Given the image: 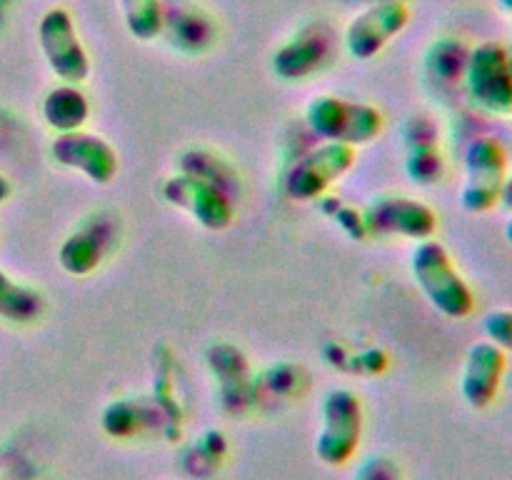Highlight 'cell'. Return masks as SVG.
<instances>
[{
  "label": "cell",
  "instance_id": "28",
  "mask_svg": "<svg viewBox=\"0 0 512 480\" xmlns=\"http://www.w3.org/2000/svg\"><path fill=\"white\" fill-rule=\"evenodd\" d=\"M0 480H3V478H0Z\"/></svg>",
  "mask_w": 512,
  "mask_h": 480
},
{
  "label": "cell",
  "instance_id": "8",
  "mask_svg": "<svg viewBox=\"0 0 512 480\" xmlns=\"http://www.w3.org/2000/svg\"><path fill=\"white\" fill-rule=\"evenodd\" d=\"M365 235L375 238L428 240L438 230V215L430 205L408 195H378L363 210Z\"/></svg>",
  "mask_w": 512,
  "mask_h": 480
},
{
  "label": "cell",
  "instance_id": "27",
  "mask_svg": "<svg viewBox=\"0 0 512 480\" xmlns=\"http://www.w3.org/2000/svg\"><path fill=\"white\" fill-rule=\"evenodd\" d=\"M165 5H175V3H180V0H163Z\"/></svg>",
  "mask_w": 512,
  "mask_h": 480
},
{
  "label": "cell",
  "instance_id": "26",
  "mask_svg": "<svg viewBox=\"0 0 512 480\" xmlns=\"http://www.w3.org/2000/svg\"><path fill=\"white\" fill-rule=\"evenodd\" d=\"M500 8L508 10V13H512V0H500Z\"/></svg>",
  "mask_w": 512,
  "mask_h": 480
},
{
  "label": "cell",
  "instance_id": "5",
  "mask_svg": "<svg viewBox=\"0 0 512 480\" xmlns=\"http://www.w3.org/2000/svg\"><path fill=\"white\" fill-rule=\"evenodd\" d=\"M508 150L493 135L475 138L465 150V180L460 188V205L468 213H490L503 198L508 180Z\"/></svg>",
  "mask_w": 512,
  "mask_h": 480
},
{
  "label": "cell",
  "instance_id": "9",
  "mask_svg": "<svg viewBox=\"0 0 512 480\" xmlns=\"http://www.w3.org/2000/svg\"><path fill=\"white\" fill-rule=\"evenodd\" d=\"M410 23V8L403 0H378L360 10L345 28V50L355 60H373L398 38Z\"/></svg>",
  "mask_w": 512,
  "mask_h": 480
},
{
  "label": "cell",
  "instance_id": "16",
  "mask_svg": "<svg viewBox=\"0 0 512 480\" xmlns=\"http://www.w3.org/2000/svg\"><path fill=\"white\" fill-rule=\"evenodd\" d=\"M45 125L58 133H73L83 130V125L90 118V100L78 85L58 83L45 93L43 105H40Z\"/></svg>",
  "mask_w": 512,
  "mask_h": 480
},
{
  "label": "cell",
  "instance_id": "18",
  "mask_svg": "<svg viewBox=\"0 0 512 480\" xmlns=\"http://www.w3.org/2000/svg\"><path fill=\"white\" fill-rule=\"evenodd\" d=\"M180 173H190L195 178H203L208 183L218 185L223 193H228L230 198H238L240 193V178L233 168H230L228 160H223L220 155L210 153V150H188V153L180 155Z\"/></svg>",
  "mask_w": 512,
  "mask_h": 480
},
{
  "label": "cell",
  "instance_id": "14",
  "mask_svg": "<svg viewBox=\"0 0 512 480\" xmlns=\"http://www.w3.org/2000/svg\"><path fill=\"white\" fill-rule=\"evenodd\" d=\"M330 50H333V33L325 25L300 30L273 55L275 75L288 83H303L328 63Z\"/></svg>",
  "mask_w": 512,
  "mask_h": 480
},
{
  "label": "cell",
  "instance_id": "3",
  "mask_svg": "<svg viewBox=\"0 0 512 480\" xmlns=\"http://www.w3.org/2000/svg\"><path fill=\"white\" fill-rule=\"evenodd\" d=\"M363 403L348 388H333L320 405V430L315 455L330 468H343L360 450L363 440Z\"/></svg>",
  "mask_w": 512,
  "mask_h": 480
},
{
  "label": "cell",
  "instance_id": "19",
  "mask_svg": "<svg viewBox=\"0 0 512 480\" xmlns=\"http://www.w3.org/2000/svg\"><path fill=\"white\" fill-rule=\"evenodd\" d=\"M468 55L470 50L460 40L440 38L438 43L430 45L428 55H425V70L438 83H460L465 75V65H468Z\"/></svg>",
  "mask_w": 512,
  "mask_h": 480
},
{
  "label": "cell",
  "instance_id": "13",
  "mask_svg": "<svg viewBox=\"0 0 512 480\" xmlns=\"http://www.w3.org/2000/svg\"><path fill=\"white\" fill-rule=\"evenodd\" d=\"M405 173L415 185H438L445 175V158L440 150V128L428 113H415L405 123Z\"/></svg>",
  "mask_w": 512,
  "mask_h": 480
},
{
  "label": "cell",
  "instance_id": "11",
  "mask_svg": "<svg viewBox=\"0 0 512 480\" xmlns=\"http://www.w3.org/2000/svg\"><path fill=\"white\" fill-rule=\"evenodd\" d=\"M50 158L60 168L78 170L95 185H108L118 173V153L113 145L103 135L85 130L55 135L50 143Z\"/></svg>",
  "mask_w": 512,
  "mask_h": 480
},
{
  "label": "cell",
  "instance_id": "15",
  "mask_svg": "<svg viewBox=\"0 0 512 480\" xmlns=\"http://www.w3.org/2000/svg\"><path fill=\"white\" fill-rule=\"evenodd\" d=\"M113 245V225L108 220L90 218L75 233L63 240L58 250V263L70 275H88L103 263Z\"/></svg>",
  "mask_w": 512,
  "mask_h": 480
},
{
  "label": "cell",
  "instance_id": "24",
  "mask_svg": "<svg viewBox=\"0 0 512 480\" xmlns=\"http://www.w3.org/2000/svg\"><path fill=\"white\" fill-rule=\"evenodd\" d=\"M500 205L512 210V173H508V180H505V190H503V198H500Z\"/></svg>",
  "mask_w": 512,
  "mask_h": 480
},
{
  "label": "cell",
  "instance_id": "20",
  "mask_svg": "<svg viewBox=\"0 0 512 480\" xmlns=\"http://www.w3.org/2000/svg\"><path fill=\"white\" fill-rule=\"evenodd\" d=\"M128 33L140 43H150L165 30L163 0H118Z\"/></svg>",
  "mask_w": 512,
  "mask_h": 480
},
{
  "label": "cell",
  "instance_id": "4",
  "mask_svg": "<svg viewBox=\"0 0 512 480\" xmlns=\"http://www.w3.org/2000/svg\"><path fill=\"white\" fill-rule=\"evenodd\" d=\"M463 83L480 110L498 118H512V60L505 45L495 40L475 45L468 55Z\"/></svg>",
  "mask_w": 512,
  "mask_h": 480
},
{
  "label": "cell",
  "instance_id": "1",
  "mask_svg": "<svg viewBox=\"0 0 512 480\" xmlns=\"http://www.w3.org/2000/svg\"><path fill=\"white\" fill-rule=\"evenodd\" d=\"M410 273L420 293L440 315L465 320L475 310V293L468 280L455 268L450 250L440 240H420L410 253Z\"/></svg>",
  "mask_w": 512,
  "mask_h": 480
},
{
  "label": "cell",
  "instance_id": "17",
  "mask_svg": "<svg viewBox=\"0 0 512 480\" xmlns=\"http://www.w3.org/2000/svg\"><path fill=\"white\" fill-rule=\"evenodd\" d=\"M45 298L38 288L20 283L0 268V318L8 323L30 325L43 318Z\"/></svg>",
  "mask_w": 512,
  "mask_h": 480
},
{
  "label": "cell",
  "instance_id": "10",
  "mask_svg": "<svg viewBox=\"0 0 512 480\" xmlns=\"http://www.w3.org/2000/svg\"><path fill=\"white\" fill-rule=\"evenodd\" d=\"M163 198L185 210L205 230H225L235 220V200L218 185L190 173H175L163 183Z\"/></svg>",
  "mask_w": 512,
  "mask_h": 480
},
{
  "label": "cell",
  "instance_id": "7",
  "mask_svg": "<svg viewBox=\"0 0 512 480\" xmlns=\"http://www.w3.org/2000/svg\"><path fill=\"white\" fill-rule=\"evenodd\" d=\"M38 43L50 73L60 83L80 85L90 75V55L80 40L73 15L65 8H50L38 23Z\"/></svg>",
  "mask_w": 512,
  "mask_h": 480
},
{
  "label": "cell",
  "instance_id": "12",
  "mask_svg": "<svg viewBox=\"0 0 512 480\" xmlns=\"http://www.w3.org/2000/svg\"><path fill=\"white\" fill-rule=\"evenodd\" d=\"M508 370V350L495 345L493 340H478L465 353L460 370V395L475 410H485L498 398Z\"/></svg>",
  "mask_w": 512,
  "mask_h": 480
},
{
  "label": "cell",
  "instance_id": "22",
  "mask_svg": "<svg viewBox=\"0 0 512 480\" xmlns=\"http://www.w3.org/2000/svg\"><path fill=\"white\" fill-rule=\"evenodd\" d=\"M353 480H403L398 463L385 455H370L355 470Z\"/></svg>",
  "mask_w": 512,
  "mask_h": 480
},
{
  "label": "cell",
  "instance_id": "6",
  "mask_svg": "<svg viewBox=\"0 0 512 480\" xmlns=\"http://www.w3.org/2000/svg\"><path fill=\"white\" fill-rule=\"evenodd\" d=\"M355 160H358V153L353 145L325 140L290 165L285 175V195L295 203L323 198L343 175L350 173Z\"/></svg>",
  "mask_w": 512,
  "mask_h": 480
},
{
  "label": "cell",
  "instance_id": "2",
  "mask_svg": "<svg viewBox=\"0 0 512 480\" xmlns=\"http://www.w3.org/2000/svg\"><path fill=\"white\" fill-rule=\"evenodd\" d=\"M305 120L318 138L353 145V148L373 143L385 128L383 113L375 105L338 98V95H318L310 100L305 108Z\"/></svg>",
  "mask_w": 512,
  "mask_h": 480
},
{
  "label": "cell",
  "instance_id": "25",
  "mask_svg": "<svg viewBox=\"0 0 512 480\" xmlns=\"http://www.w3.org/2000/svg\"><path fill=\"white\" fill-rule=\"evenodd\" d=\"M505 240H508V243L512 245V210H510V218H508V223H505Z\"/></svg>",
  "mask_w": 512,
  "mask_h": 480
},
{
  "label": "cell",
  "instance_id": "23",
  "mask_svg": "<svg viewBox=\"0 0 512 480\" xmlns=\"http://www.w3.org/2000/svg\"><path fill=\"white\" fill-rule=\"evenodd\" d=\"M10 195H13V185H10V180L0 173V205H3Z\"/></svg>",
  "mask_w": 512,
  "mask_h": 480
},
{
  "label": "cell",
  "instance_id": "21",
  "mask_svg": "<svg viewBox=\"0 0 512 480\" xmlns=\"http://www.w3.org/2000/svg\"><path fill=\"white\" fill-rule=\"evenodd\" d=\"M483 333L503 350H512V308L490 310L483 318Z\"/></svg>",
  "mask_w": 512,
  "mask_h": 480
}]
</instances>
